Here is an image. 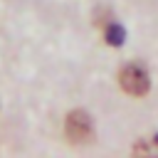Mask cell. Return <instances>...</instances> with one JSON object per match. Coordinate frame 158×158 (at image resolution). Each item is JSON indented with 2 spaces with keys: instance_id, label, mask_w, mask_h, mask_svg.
<instances>
[{
  "instance_id": "1",
  "label": "cell",
  "mask_w": 158,
  "mask_h": 158,
  "mask_svg": "<svg viewBox=\"0 0 158 158\" xmlns=\"http://www.w3.org/2000/svg\"><path fill=\"white\" fill-rule=\"evenodd\" d=\"M64 133L72 143L77 146H84L94 138V123H91V116L86 111H72L67 114V121H64Z\"/></svg>"
},
{
  "instance_id": "2",
  "label": "cell",
  "mask_w": 158,
  "mask_h": 158,
  "mask_svg": "<svg viewBox=\"0 0 158 158\" xmlns=\"http://www.w3.org/2000/svg\"><path fill=\"white\" fill-rule=\"evenodd\" d=\"M118 81H121V89L133 96H143L151 89V77L141 64H126L118 72Z\"/></svg>"
},
{
  "instance_id": "3",
  "label": "cell",
  "mask_w": 158,
  "mask_h": 158,
  "mask_svg": "<svg viewBox=\"0 0 158 158\" xmlns=\"http://www.w3.org/2000/svg\"><path fill=\"white\" fill-rule=\"evenodd\" d=\"M104 40H106V44H111V47H121L123 42H126V30L121 27V25H116V22H111V25H106V30H104Z\"/></svg>"
},
{
  "instance_id": "4",
  "label": "cell",
  "mask_w": 158,
  "mask_h": 158,
  "mask_svg": "<svg viewBox=\"0 0 158 158\" xmlns=\"http://www.w3.org/2000/svg\"><path fill=\"white\" fill-rule=\"evenodd\" d=\"M156 143H158V136H156Z\"/></svg>"
}]
</instances>
